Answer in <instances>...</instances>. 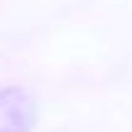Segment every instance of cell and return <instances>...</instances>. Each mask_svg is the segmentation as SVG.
<instances>
[{"label": "cell", "mask_w": 132, "mask_h": 132, "mask_svg": "<svg viewBox=\"0 0 132 132\" xmlns=\"http://www.w3.org/2000/svg\"><path fill=\"white\" fill-rule=\"evenodd\" d=\"M37 120V103L20 86L0 90V132H29Z\"/></svg>", "instance_id": "1"}]
</instances>
